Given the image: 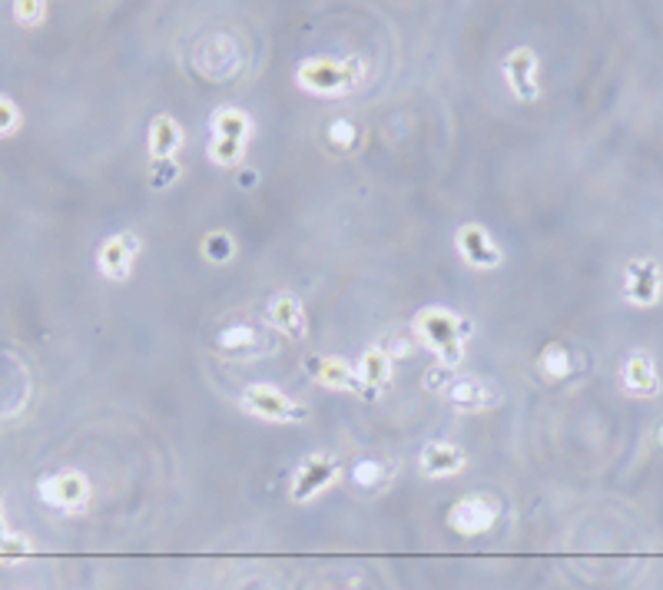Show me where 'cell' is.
<instances>
[{
  "label": "cell",
  "mask_w": 663,
  "mask_h": 590,
  "mask_svg": "<svg viewBox=\"0 0 663 590\" xmlns=\"http://www.w3.org/2000/svg\"><path fill=\"white\" fill-rule=\"evenodd\" d=\"M454 246H458V255L468 262L472 269H481V273H491L504 262L501 246L495 242V236L481 223H464L454 233Z\"/></svg>",
  "instance_id": "obj_11"
},
{
  "label": "cell",
  "mask_w": 663,
  "mask_h": 590,
  "mask_svg": "<svg viewBox=\"0 0 663 590\" xmlns=\"http://www.w3.org/2000/svg\"><path fill=\"white\" fill-rule=\"evenodd\" d=\"M498 504L485 494H464L448 507V531L458 538H485L498 524Z\"/></svg>",
  "instance_id": "obj_8"
},
{
  "label": "cell",
  "mask_w": 663,
  "mask_h": 590,
  "mask_svg": "<svg viewBox=\"0 0 663 590\" xmlns=\"http://www.w3.org/2000/svg\"><path fill=\"white\" fill-rule=\"evenodd\" d=\"M47 14H50L47 0H14V4H11L14 24H21V27H27V30L40 27V24L47 21Z\"/></svg>",
  "instance_id": "obj_25"
},
{
  "label": "cell",
  "mask_w": 663,
  "mask_h": 590,
  "mask_svg": "<svg viewBox=\"0 0 663 590\" xmlns=\"http://www.w3.org/2000/svg\"><path fill=\"white\" fill-rule=\"evenodd\" d=\"M322 143L336 156H352L365 143V126L355 116H332L322 129Z\"/></svg>",
  "instance_id": "obj_17"
},
{
  "label": "cell",
  "mask_w": 663,
  "mask_h": 590,
  "mask_svg": "<svg viewBox=\"0 0 663 590\" xmlns=\"http://www.w3.org/2000/svg\"><path fill=\"white\" fill-rule=\"evenodd\" d=\"M199 249H203V259L213 262V266H229V262L236 259V252H239L229 229H210L203 236V242H199Z\"/></svg>",
  "instance_id": "obj_24"
},
{
  "label": "cell",
  "mask_w": 663,
  "mask_h": 590,
  "mask_svg": "<svg viewBox=\"0 0 663 590\" xmlns=\"http://www.w3.org/2000/svg\"><path fill=\"white\" fill-rule=\"evenodd\" d=\"M621 385L634 399H656L660 396V372L650 352H630L621 365Z\"/></svg>",
  "instance_id": "obj_15"
},
{
  "label": "cell",
  "mask_w": 663,
  "mask_h": 590,
  "mask_svg": "<svg viewBox=\"0 0 663 590\" xmlns=\"http://www.w3.org/2000/svg\"><path fill=\"white\" fill-rule=\"evenodd\" d=\"M21 126H24V113H21L17 100L8 97V93H0V140L14 137Z\"/></svg>",
  "instance_id": "obj_27"
},
{
  "label": "cell",
  "mask_w": 663,
  "mask_h": 590,
  "mask_svg": "<svg viewBox=\"0 0 663 590\" xmlns=\"http://www.w3.org/2000/svg\"><path fill=\"white\" fill-rule=\"evenodd\" d=\"M391 368H395V355L385 346H368L359 359V381L365 391H381L391 381Z\"/></svg>",
  "instance_id": "obj_19"
},
{
  "label": "cell",
  "mask_w": 663,
  "mask_h": 590,
  "mask_svg": "<svg viewBox=\"0 0 663 590\" xmlns=\"http://www.w3.org/2000/svg\"><path fill=\"white\" fill-rule=\"evenodd\" d=\"M538 368L548 381H564L574 372V355L564 342H548L538 355Z\"/></svg>",
  "instance_id": "obj_22"
},
{
  "label": "cell",
  "mask_w": 663,
  "mask_h": 590,
  "mask_svg": "<svg viewBox=\"0 0 663 590\" xmlns=\"http://www.w3.org/2000/svg\"><path fill=\"white\" fill-rule=\"evenodd\" d=\"M210 137L249 143L252 140V116L239 106H220L210 116Z\"/></svg>",
  "instance_id": "obj_21"
},
{
  "label": "cell",
  "mask_w": 663,
  "mask_h": 590,
  "mask_svg": "<svg viewBox=\"0 0 663 590\" xmlns=\"http://www.w3.org/2000/svg\"><path fill=\"white\" fill-rule=\"evenodd\" d=\"M34 544L24 535H14L4 520V501H0V554H30Z\"/></svg>",
  "instance_id": "obj_28"
},
{
  "label": "cell",
  "mask_w": 663,
  "mask_h": 590,
  "mask_svg": "<svg viewBox=\"0 0 663 590\" xmlns=\"http://www.w3.org/2000/svg\"><path fill=\"white\" fill-rule=\"evenodd\" d=\"M246 153H249V143H239V140H220V137H210L207 143V156L216 170H242L246 166Z\"/></svg>",
  "instance_id": "obj_23"
},
{
  "label": "cell",
  "mask_w": 663,
  "mask_h": 590,
  "mask_svg": "<svg viewBox=\"0 0 663 590\" xmlns=\"http://www.w3.org/2000/svg\"><path fill=\"white\" fill-rule=\"evenodd\" d=\"M464 468H468V454H464L461 444H451V441H428L418 454V472L431 481L454 478Z\"/></svg>",
  "instance_id": "obj_14"
},
{
  "label": "cell",
  "mask_w": 663,
  "mask_h": 590,
  "mask_svg": "<svg viewBox=\"0 0 663 590\" xmlns=\"http://www.w3.org/2000/svg\"><path fill=\"white\" fill-rule=\"evenodd\" d=\"M179 176H183L179 160H153V163H150V176H147V183H150L153 192H163V189L176 186Z\"/></svg>",
  "instance_id": "obj_26"
},
{
  "label": "cell",
  "mask_w": 663,
  "mask_h": 590,
  "mask_svg": "<svg viewBox=\"0 0 663 590\" xmlns=\"http://www.w3.org/2000/svg\"><path fill=\"white\" fill-rule=\"evenodd\" d=\"M501 74H504V84L511 90L514 100L521 103H535L541 97V57L530 50V47H514L504 63H501Z\"/></svg>",
  "instance_id": "obj_9"
},
{
  "label": "cell",
  "mask_w": 663,
  "mask_h": 590,
  "mask_svg": "<svg viewBox=\"0 0 663 590\" xmlns=\"http://www.w3.org/2000/svg\"><path fill=\"white\" fill-rule=\"evenodd\" d=\"M242 409L259 418V422H270V425H302L309 422V409L296 399H289L283 388L276 385H265V381H255V385H246L242 391Z\"/></svg>",
  "instance_id": "obj_3"
},
{
  "label": "cell",
  "mask_w": 663,
  "mask_h": 590,
  "mask_svg": "<svg viewBox=\"0 0 663 590\" xmlns=\"http://www.w3.org/2000/svg\"><path fill=\"white\" fill-rule=\"evenodd\" d=\"M663 299V269L656 259H630L624 269V302L634 309H653Z\"/></svg>",
  "instance_id": "obj_10"
},
{
  "label": "cell",
  "mask_w": 663,
  "mask_h": 590,
  "mask_svg": "<svg viewBox=\"0 0 663 590\" xmlns=\"http://www.w3.org/2000/svg\"><path fill=\"white\" fill-rule=\"evenodd\" d=\"M339 478H342V462H339L336 454H325V451L309 454L305 462L296 468L289 498H292L296 504H309V501H315L322 491L336 488Z\"/></svg>",
  "instance_id": "obj_5"
},
{
  "label": "cell",
  "mask_w": 663,
  "mask_h": 590,
  "mask_svg": "<svg viewBox=\"0 0 663 590\" xmlns=\"http://www.w3.org/2000/svg\"><path fill=\"white\" fill-rule=\"evenodd\" d=\"M441 399L454 409V412H495L504 402V391L478 375H454L448 378V385L441 388Z\"/></svg>",
  "instance_id": "obj_6"
},
{
  "label": "cell",
  "mask_w": 663,
  "mask_h": 590,
  "mask_svg": "<svg viewBox=\"0 0 663 590\" xmlns=\"http://www.w3.org/2000/svg\"><path fill=\"white\" fill-rule=\"evenodd\" d=\"M270 325L273 332L289 339V342H305L309 339V315L305 305L296 292L283 289L270 299Z\"/></svg>",
  "instance_id": "obj_13"
},
{
  "label": "cell",
  "mask_w": 663,
  "mask_h": 590,
  "mask_svg": "<svg viewBox=\"0 0 663 590\" xmlns=\"http://www.w3.org/2000/svg\"><path fill=\"white\" fill-rule=\"evenodd\" d=\"M656 441H660V448H663V425L656 428Z\"/></svg>",
  "instance_id": "obj_30"
},
{
  "label": "cell",
  "mask_w": 663,
  "mask_h": 590,
  "mask_svg": "<svg viewBox=\"0 0 663 590\" xmlns=\"http://www.w3.org/2000/svg\"><path fill=\"white\" fill-rule=\"evenodd\" d=\"M309 372L328 391H346V396H352V391H362L359 372L349 362L336 359V355H315V359H309Z\"/></svg>",
  "instance_id": "obj_16"
},
{
  "label": "cell",
  "mask_w": 663,
  "mask_h": 590,
  "mask_svg": "<svg viewBox=\"0 0 663 590\" xmlns=\"http://www.w3.org/2000/svg\"><path fill=\"white\" fill-rule=\"evenodd\" d=\"M216 349L226 359H259L273 349V332L259 329V325H252V322H236V325L220 329Z\"/></svg>",
  "instance_id": "obj_12"
},
{
  "label": "cell",
  "mask_w": 663,
  "mask_h": 590,
  "mask_svg": "<svg viewBox=\"0 0 663 590\" xmlns=\"http://www.w3.org/2000/svg\"><path fill=\"white\" fill-rule=\"evenodd\" d=\"M140 252H143V239L133 229L113 233L97 249V273L110 283H126L133 276V266H137Z\"/></svg>",
  "instance_id": "obj_7"
},
{
  "label": "cell",
  "mask_w": 663,
  "mask_h": 590,
  "mask_svg": "<svg viewBox=\"0 0 663 590\" xmlns=\"http://www.w3.org/2000/svg\"><path fill=\"white\" fill-rule=\"evenodd\" d=\"M37 494L47 507L60 511V514H80L90 507L93 498V485L84 472L77 468H60L53 475H43L37 485Z\"/></svg>",
  "instance_id": "obj_4"
},
{
  "label": "cell",
  "mask_w": 663,
  "mask_h": 590,
  "mask_svg": "<svg viewBox=\"0 0 663 590\" xmlns=\"http://www.w3.org/2000/svg\"><path fill=\"white\" fill-rule=\"evenodd\" d=\"M391 478H395V462H385V457H359L349 472V481L365 494L388 491Z\"/></svg>",
  "instance_id": "obj_20"
},
{
  "label": "cell",
  "mask_w": 663,
  "mask_h": 590,
  "mask_svg": "<svg viewBox=\"0 0 663 590\" xmlns=\"http://www.w3.org/2000/svg\"><path fill=\"white\" fill-rule=\"evenodd\" d=\"M292 80H296L299 90H305L309 97L339 100V97L355 93V90L368 80V63H365V57H346V60H336V57H312V60H302V63H299Z\"/></svg>",
  "instance_id": "obj_1"
},
{
  "label": "cell",
  "mask_w": 663,
  "mask_h": 590,
  "mask_svg": "<svg viewBox=\"0 0 663 590\" xmlns=\"http://www.w3.org/2000/svg\"><path fill=\"white\" fill-rule=\"evenodd\" d=\"M147 143H150V160H176V153L183 150V126H179V120L170 116V113H157L150 120Z\"/></svg>",
  "instance_id": "obj_18"
},
{
  "label": "cell",
  "mask_w": 663,
  "mask_h": 590,
  "mask_svg": "<svg viewBox=\"0 0 663 590\" xmlns=\"http://www.w3.org/2000/svg\"><path fill=\"white\" fill-rule=\"evenodd\" d=\"M236 186H239V189H255V186H259V173H255L252 166L236 170Z\"/></svg>",
  "instance_id": "obj_29"
},
{
  "label": "cell",
  "mask_w": 663,
  "mask_h": 590,
  "mask_svg": "<svg viewBox=\"0 0 663 590\" xmlns=\"http://www.w3.org/2000/svg\"><path fill=\"white\" fill-rule=\"evenodd\" d=\"M412 332L428 352H435L438 368L451 372L464 359V339L472 336V322L458 312H451V309H445V305H431V309H422L415 315Z\"/></svg>",
  "instance_id": "obj_2"
}]
</instances>
